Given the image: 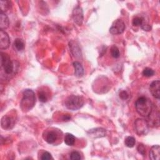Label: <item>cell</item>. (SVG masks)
<instances>
[{
    "instance_id": "obj_7",
    "label": "cell",
    "mask_w": 160,
    "mask_h": 160,
    "mask_svg": "<svg viewBox=\"0 0 160 160\" xmlns=\"http://www.w3.org/2000/svg\"><path fill=\"white\" fill-rule=\"evenodd\" d=\"M15 118L8 114L4 115L1 121V128L4 129H12L15 124Z\"/></svg>"
},
{
    "instance_id": "obj_5",
    "label": "cell",
    "mask_w": 160,
    "mask_h": 160,
    "mask_svg": "<svg viewBox=\"0 0 160 160\" xmlns=\"http://www.w3.org/2000/svg\"><path fill=\"white\" fill-rule=\"evenodd\" d=\"M135 131L139 136H144L149 131L148 122L143 119H137L134 122Z\"/></svg>"
},
{
    "instance_id": "obj_26",
    "label": "cell",
    "mask_w": 160,
    "mask_h": 160,
    "mask_svg": "<svg viewBox=\"0 0 160 160\" xmlns=\"http://www.w3.org/2000/svg\"><path fill=\"white\" fill-rule=\"evenodd\" d=\"M70 159L72 160H79L81 159V154L79 152L74 151L70 154Z\"/></svg>"
},
{
    "instance_id": "obj_8",
    "label": "cell",
    "mask_w": 160,
    "mask_h": 160,
    "mask_svg": "<svg viewBox=\"0 0 160 160\" xmlns=\"http://www.w3.org/2000/svg\"><path fill=\"white\" fill-rule=\"evenodd\" d=\"M72 17L74 22L76 24H78V26H81L82 24L84 16L82 9L80 6H77L74 8L72 11Z\"/></svg>"
},
{
    "instance_id": "obj_11",
    "label": "cell",
    "mask_w": 160,
    "mask_h": 160,
    "mask_svg": "<svg viewBox=\"0 0 160 160\" xmlns=\"http://www.w3.org/2000/svg\"><path fill=\"white\" fill-rule=\"evenodd\" d=\"M149 91L155 98L159 99L160 97V81L155 80L152 81L149 86Z\"/></svg>"
},
{
    "instance_id": "obj_2",
    "label": "cell",
    "mask_w": 160,
    "mask_h": 160,
    "mask_svg": "<svg viewBox=\"0 0 160 160\" xmlns=\"http://www.w3.org/2000/svg\"><path fill=\"white\" fill-rule=\"evenodd\" d=\"M1 66L7 76L14 75L18 69L16 62L12 61L9 56L3 52H1Z\"/></svg>"
},
{
    "instance_id": "obj_3",
    "label": "cell",
    "mask_w": 160,
    "mask_h": 160,
    "mask_svg": "<svg viewBox=\"0 0 160 160\" xmlns=\"http://www.w3.org/2000/svg\"><path fill=\"white\" fill-rule=\"evenodd\" d=\"M36 97L34 91L31 89H25L22 92V98L21 101V108L23 112L31 110L35 105Z\"/></svg>"
},
{
    "instance_id": "obj_19",
    "label": "cell",
    "mask_w": 160,
    "mask_h": 160,
    "mask_svg": "<svg viewBox=\"0 0 160 160\" xmlns=\"http://www.w3.org/2000/svg\"><path fill=\"white\" fill-rule=\"evenodd\" d=\"M14 46L18 51H21L24 48V42L22 39L17 38L14 41Z\"/></svg>"
},
{
    "instance_id": "obj_21",
    "label": "cell",
    "mask_w": 160,
    "mask_h": 160,
    "mask_svg": "<svg viewBox=\"0 0 160 160\" xmlns=\"http://www.w3.org/2000/svg\"><path fill=\"white\" fill-rule=\"evenodd\" d=\"M38 98H39V101L42 102H47V101L48 99V96L46 92H45L42 90L39 91Z\"/></svg>"
},
{
    "instance_id": "obj_13",
    "label": "cell",
    "mask_w": 160,
    "mask_h": 160,
    "mask_svg": "<svg viewBox=\"0 0 160 160\" xmlns=\"http://www.w3.org/2000/svg\"><path fill=\"white\" fill-rule=\"evenodd\" d=\"M59 135V134L57 131L50 130L46 132L44 139L48 144H54L58 141Z\"/></svg>"
},
{
    "instance_id": "obj_16",
    "label": "cell",
    "mask_w": 160,
    "mask_h": 160,
    "mask_svg": "<svg viewBox=\"0 0 160 160\" xmlns=\"http://www.w3.org/2000/svg\"><path fill=\"white\" fill-rule=\"evenodd\" d=\"M9 24V19L7 15L2 12H0V28L2 30H4L8 28Z\"/></svg>"
},
{
    "instance_id": "obj_9",
    "label": "cell",
    "mask_w": 160,
    "mask_h": 160,
    "mask_svg": "<svg viewBox=\"0 0 160 160\" xmlns=\"http://www.w3.org/2000/svg\"><path fill=\"white\" fill-rule=\"evenodd\" d=\"M149 118V121H147L149 126H151L152 127H158L159 125V112L158 109H154L152 107V109L148 117Z\"/></svg>"
},
{
    "instance_id": "obj_18",
    "label": "cell",
    "mask_w": 160,
    "mask_h": 160,
    "mask_svg": "<svg viewBox=\"0 0 160 160\" xmlns=\"http://www.w3.org/2000/svg\"><path fill=\"white\" fill-rule=\"evenodd\" d=\"M64 142L68 146H73L75 143V137L70 133H66L64 136Z\"/></svg>"
},
{
    "instance_id": "obj_22",
    "label": "cell",
    "mask_w": 160,
    "mask_h": 160,
    "mask_svg": "<svg viewBox=\"0 0 160 160\" xmlns=\"http://www.w3.org/2000/svg\"><path fill=\"white\" fill-rule=\"evenodd\" d=\"M10 1H1V12H4L10 8Z\"/></svg>"
},
{
    "instance_id": "obj_12",
    "label": "cell",
    "mask_w": 160,
    "mask_h": 160,
    "mask_svg": "<svg viewBox=\"0 0 160 160\" xmlns=\"http://www.w3.org/2000/svg\"><path fill=\"white\" fill-rule=\"evenodd\" d=\"M88 134L93 138H99L105 136L106 134V131L102 128H96L89 129L88 131Z\"/></svg>"
},
{
    "instance_id": "obj_10",
    "label": "cell",
    "mask_w": 160,
    "mask_h": 160,
    "mask_svg": "<svg viewBox=\"0 0 160 160\" xmlns=\"http://www.w3.org/2000/svg\"><path fill=\"white\" fill-rule=\"evenodd\" d=\"M10 45V39L6 32L1 29L0 31V49H6Z\"/></svg>"
},
{
    "instance_id": "obj_17",
    "label": "cell",
    "mask_w": 160,
    "mask_h": 160,
    "mask_svg": "<svg viewBox=\"0 0 160 160\" xmlns=\"http://www.w3.org/2000/svg\"><path fill=\"white\" fill-rule=\"evenodd\" d=\"M73 43H74V42H73ZM69 47L71 48V51L72 52V54L76 58H80V57H81V49H80L79 46L76 44V42L74 43V44H72V41L71 42H69Z\"/></svg>"
},
{
    "instance_id": "obj_6",
    "label": "cell",
    "mask_w": 160,
    "mask_h": 160,
    "mask_svg": "<svg viewBox=\"0 0 160 160\" xmlns=\"http://www.w3.org/2000/svg\"><path fill=\"white\" fill-rule=\"evenodd\" d=\"M125 28L126 26L123 21L118 19L114 21L112 26L109 28V32L112 34H120L124 32Z\"/></svg>"
},
{
    "instance_id": "obj_27",
    "label": "cell",
    "mask_w": 160,
    "mask_h": 160,
    "mask_svg": "<svg viewBox=\"0 0 160 160\" xmlns=\"http://www.w3.org/2000/svg\"><path fill=\"white\" fill-rule=\"evenodd\" d=\"M41 159L42 160H49V159H52L53 158H52L51 154L49 152L45 151L41 155Z\"/></svg>"
},
{
    "instance_id": "obj_15",
    "label": "cell",
    "mask_w": 160,
    "mask_h": 160,
    "mask_svg": "<svg viewBox=\"0 0 160 160\" xmlns=\"http://www.w3.org/2000/svg\"><path fill=\"white\" fill-rule=\"evenodd\" d=\"M73 66L74 68V75L78 78H81L84 75V68L81 64L78 61L73 62Z\"/></svg>"
},
{
    "instance_id": "obj_20",
    "label": "cell",
    "mask_w": 160,
    "mask_h": 160,
    "mask_svg": "<svg viewBox=\"0 0 160 160\" xmlns=\"http://www.w3.org/2000/svg\"><path fill=\"white\" fill-rule=\"evenodd\" d=\"M136 143V139L132 136H128L124 140L125 145L128 148H132L134 146Z\"/></svg>"
},
{
    "instance_id": "obj_14",
    "label": "cell",
    "mask_w": 160,
    "mask_h": 160,
    "mask_svg": "<svg viewBox=\"0 0 160 160\" xmlns=\"http://www.w3.org/2000/svg\"><path fill=\"white\" fill-rule=\"evenodd\" d=\"M160 156V147L159 145H154L149 152V158L152 160H159Z\"/></svg>"
},
{
    "instance_id": "obj_23",
    "label": "cell",
    "mask_w": 160,
    "mask_h": 160,
    "mask_svg": "<svg viewBox=\"0 0 160 160\" xmlns=\"http://www.w3.org/2000/svg\"><path fill=\"white\" fill-rule=\"evenodd\" d=\"M144 19L142 17H139V16H136L135 17L132 21V25L135 26H141L144 22Z\"/></svg>"
},
{
    "instance_id": "obj_29",
    "label": "cell",
    "mask_w": 160,
    "mask_h": 160,
    "mask_svg": "<svg viewBox=\"0 0 160 160\" xmlns=\"http://www.w3.org/2000/svg\"><path fill=\"white\" fill-rule=\"evenodd\" d=\"M129 97V94L126 91H122L120 92L119 93V98L122 99V100H126Z\"/></svg>"
},
{
    "instance_id": "obj_30",
    "label": "cell",
    "mask_w": 160,
    "mask_h": 160,
    "mask_svg": "<svg viewBox=\"0 0 160 160\" xmlns=\"http://www.w3.org/2000/svg\"><path fill=\"white\" fill-rule=\"evenodd\" d=\"M141 28L144 30V31H149L151 29V26L150 25H149L147 23H143L141 26Z\"/></svg>"
},
{
    "instance_id": "obj_25",
    "label": "cell",
    "mask_w": 160,
    "mask_h": 160,
    "mask_svg": "<svg viewBox=\"0 0 160 160\" xmlns=\"http://www.w3.org/2000/svg\"><path fill=\"white\" fill-rule=\"evenodd\" d=\"M154 74V71L150 68H146L142 71V75L145 77H151Z\"/></svg>"
},
{
    "instance_id": "obj_24",
    "label": "cell",
    "mask_w": 160,
    "mask_h": 160,
    "mask_svg": "<svg viewBox=\"0 0 160 160\" xmlns=\"http://www.w3.org/2000/svg\"><path fill=\"white\" fill-rule=\"evenodd\" d=\"M111 54L114 58H118L120 55L119 50L115 45L112 46L111 48Z\"/></svg>"
},
{
    "instance_id": "obj_4",
    "label": "cell",
    "mask_w": 160,
    "mask_h": 160,
    "mask_svg": "<svg viewBox=\"0 0 160 160\" xmlns=\"http://www.w3.org/2000/svg\"><path fill=\"white\" fill-rule=\"evenodd\" d=\"M84 99L79 96L71 95L65 100V106L72 111H76L81 108L84 104Z\"/></svg>"
},
{
    "instance_id": "obj_28",
    "label": "cell",
    "mask_w": 160,
    "mask_h": 160,
    "mask_svg": "<svg viewBox=\"0 0 160 160\" xmlns=\"http://www.w3.org/2000/svg\"><path fill=\"white\" fill-rule=\"evenodd\" d=\"M138 152L141 154L142 156L146 155V148L145 146L142 144H139L138 146Z\"/></svg>"
},
{
    "instance_id": "obj_1",
    "label": "cell",
    "mask_w": 160,
    "mask_h": 160,
    "mask_svg": "<svg viewBox=\"0 0 160 160\" xmlns=\"http://www.w3.org/2000/svg\"><path fill=\"white\" fill-rule=\"evenodd\" d=\"M135 107L137 112L139 115L148 118L152 109L153 106L150 99L144 96H141L136 100Z\"/></svg>"
}]
</instances>
